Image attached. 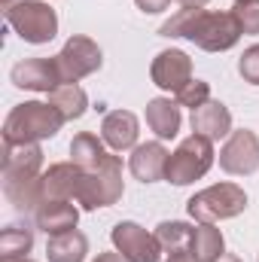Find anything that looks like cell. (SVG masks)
Wrapping results in <instances>:
<instances>
[{
    "mask_svg": "<svg viewBox=\"0 0 259 262\" xmlns=\"http://www.w3.org/2000/svg\"><path fill=\"white\" fill-rule=\"evenodd\" d=\"M241 25L235 12H213V9H180L174 12L162 28L159 37L168 40H189L204 52H226L241 40Z\"/></svg>",
    "mask_w": 259,
    "mask_h": 262,
    "instance_id": "obj_1",
    "label": "cell"
},
{
    "mask_svg": "<svg viewBox=\"0 0 259 262\" xmlns=\"http://www.w3.org/2000/svg\"><path fill=\"white\" fill-rule=\"evenodd\" d=\"M43 146L40 143H3V195L15 210H37L43 192Z\"/></svg>",
    "mask_w": 259,
    "mask_h": 262,
    "instance_id": "obj_2",
    "label": "cell"
},
{
    "mask_svg": "<svg viewBox=\"0 0 259 262\" xmlns=\"http://www.w3.org/2000/svg\"><path fill=\"white\" fill-rule=\"evenodd\" d=\"M64 125V116L46 101L15 104L3 122V143H40L55 137Z\"/></svg>",
    "mask_w": 259,
    "mask_h": 262,
    "instance_id": "obj_3",
    "label": "cell"
},
{
    "mask_svg": "<svg viewBox=\"0 0 259 262\" xmlns=\"http://www.w3.org/2000/svg\"><path fill=\"white\" fill-rule=\"evenodd\" d=\"M125 192V180H122V159L116 152H110L104 159L101 168L95 171H82L79 177V189H76V204L82 210H98V207H110L116 204Z\"/></svg>",
    "mask_w": 259,
    "mask_h": 262,
    "instance_id": "obj_4",
    "label": "cell"
},
{
    "mask_svg": "<svg viewBox=\"0 0 259 262\" xmlns=\"http://www.w3.org/2000/svg\"><path fill=\"white\" fill-rule=\"evenodd\" d=\"M213 140L201 137V134H189L177 143V149L168 156V168H165V180L174 186H189L195 180H201L210 168H213Z\"/></svg>",
    "mask_w": 259,
    "mask_h": 262,
    "instance_id": "obj_5",
    "label": "cell"
},
{
    "mask_svg": "<svg viewBox=\"0 0 259 262\" xmlns=\"http://www.w3.org/2000/svg\"><path fill=\"white\" fill-rule=\"evenodd\" d=\"M247 210V192L238 183H213L186 201V213L195 223H223Z\"/></svg>",
    "mask_w": 259,
    "mask_h": 262,
    "instance_id": "obj_6",
    "label": "cell"
},
{
    "mask_svg": "<svg viewBox=\"0 0 259 262\" xmlns=\"http://www.w3.org/2000/svg\"><path fill=\"white\" fill-rule=\"evenodd\" d=\"M6 25L31 46H43L58 37V12L46 0H18L6 9Z\"/></svg>",
    "mask_w": 259,
    "mask_h": 262,
    "instance_id": "obj_7",
    "label": "cell"
},
{
    "mask_svg": "<svg viewBox=\"0 0 259 262\" xmlns=\"http://www.w3.org/2000/svg\"><path fill=\"white\" fill-rule=\"evenodd\" d=\"M55 64L61 73V82H79L82 76H92L104 67V52L92 37L73 34L61 46V52L55 55Z\"/></svg>",
    "mask_w": 259,
    "mask_h": 262,
    "instance_id": "obj_8",
    "label": "cell"
},
{
    "mask_svg": "<svg viewBox=\"0 0 259 262\" xmlns=\"http://www.w3.org/2000/svg\"><path fill=\"white\" fill-rule=\"evenodd\" d=\"M110 241L116 247V253H122L125 262H159L162 259V244L156 238V232H146L140 223L134 220H122L113 226Z\"/></svg>",
    "mask_w": 259,
    "mask_h": 262,
    "instance_id": "obj_9",
    "label": "cell"
},
{
    "mask_svg": "<svg viewBox=\"0 0 259 262\" xmlns=\"http://www.w3.org/2000/svg\"><path fill=\"white\" fill-rule=\"evenodd\" d=\"M220 168L232 177H250L259 171V134L250 128L232 131L220 149Z\"/></svg>",
    "mask_w": 259,
    "mask_h": 262,
    "instance_id": "obj_10",
    "label": "cell"
},
{
    "mask_svg": "<svg viewBox=\"0 0 259 262\" xmlns=\"http://www.w3.org/2000/svg\"><path fill=\"white\" fill-rule=\"evenodd\" d=\"M149 79L162 92L177 95L186 82H192V58L183 49H162L149 64Z\"/></svg>",
    "mask_w": 259,
    "mask_h": 262,
    "instance_id": "obj_11",
    "label": "cell"
},
{
    "mask_svg": "<svg viewBox=\"0 0 259 262\" xmlns=\"http://www.w3.org/2000/svg\"><path fill=\"white\" fill-rule=\"evenodd\" d=\"M12 85L18 89H28V92H55L61 82V73H58V64H55V55L52 58H25L12 67Z\"/></svg>",
    "mask_w": 259,
    "mask_h": 262,
    "instance_id": "obj_12",
    "label": "cell"
},
{
    "mask_svg": "<svg viewBox=\"0 0 259 262\" xmlns=\"http://www.w3.org/2000/svg\"><path fill=\"white\" fill-rule=\"evenodd\" d=\"M168 149L162 140H149V143H137L131 149L128 159V171L134 174V180L140 183H156L165 180V168H168Z\"/></svg>",
    "mask_w": 259,
    "mask_h": 262,
    "instance_id": "obj_13",
    "label": "cell"
},
{
    "mask_svg": "<svg viewBox=\"0 0 259 262\" xmlns=\"http://www.w3.org/2000/svg\"><path fill=\"white\" fill-rule=\"evenodd\" d=\"M34 220H37V229L46 232L49 238H52V235H64V232H73V229H76V223H79V207H76V201L46 198V201H40V207L34 210Z\"/></svg>",
    "mask_w": 259,
    "mask_h": 262,
    "instance_id": "obj_14",
    "label": "cell"
},
{
    "mask_svg": "<svg viewBox=\"0 0 259 262\" xmlns=\"http://www.w3.org/2000/svg\"><path fill=\"white\" fill-rule=\"evenodd\" d=\"M137 134L140 122L131 110H110L101 122V140L113 149V152H125L137 146Z\"/></svg>",
    "mask_w": 259,
    "mask_h": 262,
    "instance_id": "obj_15",
    "label": "cell"
},
{
    "mask_svg": "<svg viewBox=\"0 0 259 262\" xmlns=\"http://www.w3.org/2000/svg\"><path fill=\"white\" fill-rule=\"evenodd\" d=\"M79 177L82 171L73 162H55L43 171L40 177V192L43 201L46 198H58V201H76V189H79Z\"/></svg>",
    "mask_w": 259,
    "mask_h": 262,
    "instance_id": "obj_16",
    "label": "cell"
},
{
    "mask_svg": "<svg viewBox=\"0 0 259 262\" xmlns=\"http://www.w3.org/2000/svg\"><path fill=\"white\" fill-rule=\"evenodd\" d=\"M189 125H192L195 134H201V137H207V140H223V137H229L232 134V113H229V107L223 104V101H207V104H201L198 110H192V119H189Z\"/></svg>",
    "mask_w": 259,
    "mask_h": 262,
    "instance_id": "obj_17",
    "label": "cell"
},
{
    "mask_svg": "<svg viewBox=\"0 0 259 262\" xmlns=\"http://www.w3.org/2000/svg\"><path fill=\"white\" fill-rule=\"evenodd\" d=\"M146 125L159 140H174L180 134L183 116H180V104L171 98H153L146 101Z\"/></svg>",
    "mask_w": 259,
    "mask_h": 262,
    "instance_id": "obj_18",
    "label": "cell"
},
{
    "mask_svg": "<svg viewBox=\"0 0 259 262\" xmlns=\"http://www.w3.org/2000/svg\"><path fill=\"white\" fill-rule=\"evenodd\" d=\"M107 156H110L107 143H104L98 134H92V131H79V134L70 140V162H73L79 171H95V168H101Z\"/></svg>",
    "mask_w": 259,
    "mask_h": 262,
    "instance_id": "obj_19",
    "label": "cell"
},
{
    "mask_svg": "<svg viewBox=\"0 0 259 262\" xmlns=\"http://www.w3.org/2000/svg\"><path fill=\"white\" fill-rule=\"evenodd\" d=\"M46 256H49V262H85L89 238L79 229L64 232V235H52L46 244Z\"/></svg>",
    "mask_w": 259,
    "mask_h": 262,
    "instance_id": "obj_20",
    "label": "cell"
},
{
    "mask_svg": "<svg viewBox=\"0 0 259 262\" xmlns=\"http://www.w3.org/2000/svg\"><path fill=\"white\" fill-rule=\"evenodd\" d=\"M49 104L64 116V122H73V119H82L85 110H89V95L82 85L76 82H64L58 85L55 92H49Z\"/></svg>",
    "mask_w": 259,
    "mask_h": 262,
    "instance_id": "obj_21",
    "label": "cell"
},
{
    "mask_svg": "<svg viewBox=\"0 0 259 262\" xmlns=\"http://www.w3.org/2000/svg\"><path fill=\"white\" fill-rule=\"evenodd\" d=\"M189 253L195 256V262H213L226 253V238L217 229V223H195Z\"/></svg>",
    "mask_w": 259,
    "mask_h": 262,
    "instance_id": "obj_22",
    "label": "cell"
},
{
    "mask_svg": "<svg viewBox=\"0 0 259 262\" xmlns=\"http://www.w3.org/2000/svg\"><path fill=\"white\" fill-rule=\"evenodd\" d=\"M192 235H195V226L183 223V220H165V223L156 226V238H159L165 253H189Z\"/></svg>",
    "mask_w": 259,
    "mask_h": 262,
    "instance_id": "obj_23",
    "label": "cell"
},
{
    "mask_svg": "<svg viewBox=\"0 0 259 262\" xmlns=\"http://www.w3.org/2000/svg\"><path fill=\"white\" fill-rule=\"evenodd\" d=\"M34 250V232L28 226H6L0 232V262L28 259Z\"/></svg>",
    "mask_w": 259,
    "mask_h": 262,
    "instance_id": "obj_24",
    "label": "cell"
},
{
    "mask_svg": "<svg viewBox=\"0 0 259 262\" xmlns=\"http://www.w3.org/2000/svg\"><path fill=\"white\" fill-rule=\"evenodd\" d=\"M174 101H177L180 107L198 110L201 104H207V101H210V82H204V79H192V82H186V85L174 95Z\"/></svg>",
    "mask_w": 259,
    "mask_h": 262,
    "instance_id": "obj_25",
    "label": "cell"
},
{
    "mask_svg": "<svg viewBox=\"0 0 259 262\" xmlns=\"http://www.w3.org/2000/svg\"><path fill=\"white\" fill-rule=\"evenodd\" d=\"M232 12L244 34H259V0H238Z\"/></svg>",
    "mask_w": 259,
    "mask_h": 262,
    "instance_id": "obj_26",
    "label": "cell"
},
{
    "mask_svg": "<svg viewBox=\"0 0 259 262\" xmlns=\"http://www.w3.org/2000/svg\"><path fill=\"white\" fill-rule=\"evenodd\" d=\"M238 73H241L244 82L259 85V43H253V46L244 49V55L238 58Z\"/></svg>",
    "mask_w": 259,
    "mask_h": 262,
    "instance_id": "obj_27",
    "label": "cell"
},
{
    "mask_svg": "<svg viewBox=\"0 0 259 262\" xmlns=\"http://www.w3.org/2000/svg\"><path fill=\"white\" fill-rule=\"evenodd\" d=\"M137 3V9L143 12V15H159V12H165L174 0H134Z\"/></svg>",
    "mask_w": 259,
    "mask_h": 262,
    "instance_id": "obj_28",
    "label": "cell"
},
{
    "mask_svg": "<svg viewBox=\"0 0 259 262\" xmlns=\"http://www.w3.org/2000/svg\"><path fill=\"white\" fill-rule=\"evenodd\" d=\"M92 262H125V259H122V253H116V250H113V253H98Z\"/></svg>",
    "mask_w": 259,
    "mask_h": 262,
    "instance_id": "obj_29",
    "label": "cell"
},
{
    "mask_svg": "<svg viewBox=\"0 0 259 262\" xmlns=\"http://www.w3.org/2000/svg\"><path fill=\"white\" fill-rule=\"evenodd\" d=\"M177 3H180L183 9H204L210 0H177Z\"/></svg>",
    "mask_w": 259,
    "mask_h": 262,
    "instance_id": "obj_30",
    "label": "cell"
},
{
    "mask_svg": "<svg viewBox=\"0 0 259 262\" xmlns=\"http://www.w3.org/2000/svg\"><path fill=\"white\" fill-rule=\"evenodd\" d=\"M165 262H195V256L192 253H168Z\"/></svg>",
    "mask_w": 259,
    "mask_h": 262,
    "instance_id": "obj_31",
    "label": "cell"
},
{
    "mask_svg": "<svg viewBox=\"0 0 259 262\" xmlns=\"http://www.w3.org/2000/svg\"><path fill=\"white\" fill-rule=\"evenodd\" d=\"M213 262H244L241 256H235V253H223L220 259H213Z\"/></svg>",
    "mask_w": 259,
    "mask_h": 262,
    "instance_id": "obj_32",
    "label": "cell"
},
{
    "mask_svg": "<svg viewBox=\"0 0 259 262\" xmlns=\"http://www.w3.org/2000/svg\"><path fill=\"white\" fill-rule=\"evenodd\" d=\"M12 3H18V0H3V6H6V9H9V6H12Z\"/></svg>",
    "mask_w": 259,
    "mask_h": 262,
    "instance_id": "obj_33",
    "label": "cell"
},
{
    "mask_svg": "<svg viewBox=\"0 0 259 262\" xmlns=\"http://www.w3.org/2000/svg\"><path fill=\"white\" fill-rule=\"evenodd\" d=\"M15 262H34V259H15Z\"/></svg>",
    "mask_w": 259,
    "mask_h": 262,
    "instance_id": "obj_34",
    "label": "cell"
},
{
    "mask_svg": "<svg viewBox=\"0 0 259 262\" xmlns=\"http://www.w3.org/2000/svg\"><path fill=\"white\" fill-rule=\"evenodd\" d=\"M235 3H238V0H235Z\"/></svg>",
    "mask_w": 259,
    "mask_h": 262,
    "instance_id": "obj_35",
    "label": "cell"
}]
</instances>
